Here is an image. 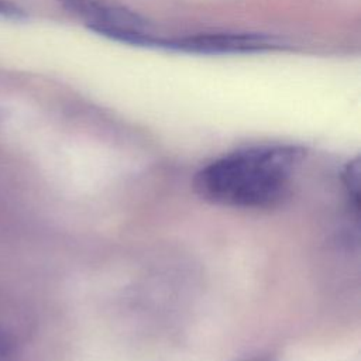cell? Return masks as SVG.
I'll list each match as a JSON object with an SVG mask.
<instances>
[{"label": "cell", "mask_w": 361, "mask_h": 361, "mask_svg": "<svg viewBox=\"0 0 361 361\" xmlns=\"http://www.w3.org/2000/svg\"><path fill=\"white\" fill-rule=\"evenodd\" d=\"M303 151L292 145L254 147L223 155L200 168L195 193L216 206L269 210L282 206L292 192V175Z\"/></svg>", "instance_id": "1"}, {"label": "cell", "mask_w": 361, "mask_h": 361, "mask_svg": "<svg viewBox=\"0 0 361 361\" xmlns=\"http://www.w3.org/2000/svg\"><path fill=\"white\" fill-rule=\"evenodd\" d=\"M158 47L193 54H243L276 47L272 38L247 32L196 34L175 39H159Z\"/></svg>", "instance_id": "2"}, {"label": "cell", "mask_w": 361, "mask_h": 361, "mask_svg": "<svg viewBox=\"0 0 361 361\" xmlns=\"http://www.w3.org/2000/svg\"><path fill=\"white\" fill-rule=\"evenodd\" d=\"M348 209L351 210L353 216L358 219L360 213V164L358 159L348 162L341 173Z\"/></svg>", "instance_id": "3"}, {"label": "cell", "mask_w": 361, "mask_h": 361, "mask_svg": "<svg viewBox=\"0 0 361 361\" xmlns=\"http://www.w3.org/2000/svg\"><path fill=\"white\" fill-rule=\"evenodd\" d=\"M0 361H18L13 343L0 334Z\"/></svg>", "instance_id": "4"}, {"label": "cell", "mask_w": 361, "mask_h": 361, "mask_svg": "<svg viewBox=\"0 0 361 361\" xmlns=\"http://www.w3.org/2000/svg\"><path fill=\"white\" fill-rule=\"evenodd\" d=\"M0 16L10 17V18H23L24 13L13 3H8L6 0H0Z\"/></svg>", "instance_id": "5"}, {"label": "cell", "mask_w": 361, "mask_h": 361, "mask_svg": "<svg viewBox=\"0 0 361 361\" xmlns=\"http://www.w3.org/2000/svg\"><path fill=\"white\" fill-rule=\"evenodd\" d=\"M247 361H274V358L272 357H255V358H251Z\"/></svg>", "instance_id": "6"}]
</instances>
